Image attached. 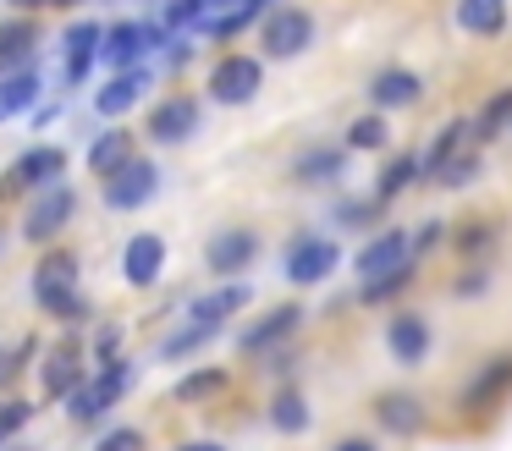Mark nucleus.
I'll return each instance as SVG.
<instances>
[{
  "label": "nucleus",
  "instance_id": "nucleus-43",
  "mask_svg": "<svg viewBox=\"0 0 512 451\" xmlns=\"http://www.w3.org/2000/svg\"><path fill=\"white\" fill-rule=\"evenodd\" d=\"M177 451H226V446H215V440H188V446H177Z\"/></svg>",
  "mask_w": 512,
  "mask_h": 451
},
{
  "label": "nucleus",
  "instance_id": "nucleus-3",
  "mask_svg": "<svg viewBox=\"0 0 512 451\" xmlns=\"http://www.w3.org/2000/svg\"><path fill=\"white\" fill-rule=\"evenodd\" d=\"M72 215H78V193H72L67 182H56V187H45V193H34V204L23 209V237L45 248L50 237H61V231H67Z\"/></svg>",
  "mask_w": 512,
  "mask_h": 451
},
{
  "label": "nucleus",
  "instance_id": "nucleus-14",
  "mask_svg": "<svg viewBox=\"0 0 512 451\" xmlns=\"http://www.w3.org/2000/svg\"><path fill=\"white\" fill-rule=\"evenodd\" d=\"M155 88V72L149 66H133V72H116L111 83H100V94H94V110L100 116H127L133 105H144V94Z\"/></svg>",
  "mask_w": 512,
  "mask_h": 451
},
{
  "label": "nucleus",
  "instance_id": "nucleus-25",
  "mask_svg": "<svg viewBox=\"0 0 512 451\" xmlns=\"http://www.w3.org/2000/svg\"><path fill=\"white\" fill-rule=\"evenodd\" d=\"M457 28L479 33V39H496L507 28V0H457Z\"/></svg>",
  "mask_w": 512,
  "mask_h": 451
},
{
  "label": "nucleus",
  "instance_id": "nucleus-38",
  "mask_svg": "<svg viewBox=\"0 0 512 451\" xmlns=\"http://www.w3.org/2000/svg\"><path fill=\"white\" fill-rule=\"evenodd\" d=\"M474 171H479V160H474V154H452V160L441 165V182H446V187H457V182H468Z\"/></svg>",
  "mask_w": 512,
  "mask_h": 451
},
{
  "label": "nucleus",
  "instance_id": "nucleus-26",
  "mask_svg": "<svg viewBox=\"0 0 512 451\" xmlns=\"http://www.w3.org/2000/svg\"><path fill=\"white\" fill-rule=\"evenodd\" d=\"M28 105H39V72H6L0 77V121H17L28 116Z\"/></svg>",
  "mask_w": 512,
  "mask_h": 451
},
{
  "label": "nucleus",
  "instance_id": "nucleus-1",
  "mask_svg": "<svg viewBox=\"0 0 512 451\" xmlns=\"http://www.w3.org/2000/svg\"><path fill=\"white\" fill-rule=\"evenodd\" d=\"M34 297L45 314L56 319H83L89 303L78 297V253L72 248H45V259L34 264Z\"/></svg>",
  "mask_w": 512,
  "mask_h": 451
},
{
  "label": "nucleus",
  "instance_id": "nucleus-5",
  "mask_svg": "<svg viewBox=\"0 0 512 451\" xmlns=\"http://www.w3.org/2000/svg\"><path fill=\"white\" fill-rule=\"evenodd\" d=\"M160 193V165L133 154L116 176H105V209H144Z\"/></svg>",
  "mask_w": 512,
  "mask_h": 451
},
{
  "label": "nucleus",
  "instance_id": "nucleus-33",
  "mask_svg": "<svg viewBox=\"0 0 512 451\" xmlns=\"http://www.w3.org/2000/svg\"><path fill=\"white\" fill-rule=\"evenodd\" d=\"M507 121H512V88H501V94H490L485 116H479V138H496Z\"/></svg>",
  "mask_w": 512,
  "mask_h": 451
},
{
  "label": "nucleus",
  "instance_id": "nucleus-20",
  "mask_svg": "<svg viewBox=\"0 0 512 451\" xmlns=\"http://www.w3.org/2000/svg\"><path fill=\"white\" fill-rule=\"evenodd\" d=\"M375 418H380V429H391V435H419L424 429V402L408 396V391H386V396H375Z\"/></svg>",
  "mask_w": 512,
  "mask_h": 451
},
{
  "label": "nucleus",
  "instance_id": "nucleus-37",
  "mask_svg": "<svg viewBox=\"0 0 512 451\" xmlns=\"http://www.w3.org/2000/svg\"><path fill=\"white\" fill-rule=\"evenodd\" d=\"M94 451H144V429L116 424V429H105V435L94 440Z\"/></svg>",
  "mask_w": 512,
  "mask_h": 451
},
{
  "label": "nucleus",
  "instance_id": "nucleus-28",
  "mask_svg": "<svg viewBox=\"0 0 512 451\" xmlns=\"http://www.w3.org/2000/svg\"><path fill=\"white\" fill-rule=\"evenodd\" d=\"M270 424H276L281 435H303V429H309V402H303L298 391H281L276 402H270Z\"/></svg>",
  "mask_w": 512,
  "mask_h": 451
},
{
  "label": "nucleus",
  "instance_id": "nucleus-12",
  "mask_svg": "<svg viewBox=\"0 0 512 451\" xmlns=\"http://www.w3.org/2000/svg\"><path fill=\"white\" fill-rule=\"evenodd\" d=\"M353 264H358V275H364V281H380V275L413 264V237H408V231H380V237L364 242V253H358Z\"/></svg>",
  "mask_w": 512,
  "mask_h": 451
},
{
  "label": "nucleus",
  "instance_id": "nucleus-18",
  "mask_svg": "<svg viewBox=\"0 0 512 451\" xmlns=\"http://www.w3.org/2000/svg\"><path fill=\"white\" fill-rule=\"evenodd\" d=\"M369 99H375L380 110H408L424 99V83L413 72H402V66H386V72H375V83H369Z\"/></svg>",
  "mask_w": 512,
  "mask_h": 451
},
{
  "label": "nucleus",
  "instance_id": "nucleus-41",
  "mask_svg": "<svg viewBox=\"0 0 512 451\" xmlns=\"http://www.w3.org/2000/svg\"><path fill=\"white\" fill-rule=\"evenodd\" d=\"M435 242H441V220H430V226L419 231V242H413V248H419V253H430Z\"/></svg>",
  "mask_w": 512,
  "mask_h": 451
},
{
  "label": "nucleus",
  "instance_id": "nucleus-32",
  "mask_svg": "<svg viewBox=\"0 0 512 451\" xmlns=\"http://www.w3.org/2000/svg\"><path fill=\"white\" fill-rule=\"evenodd\" d=\"M408 281H413V264H402V270H391V275H380V281H364V303H386V297H397V292H408Z\"/></svg>",
  "mask_w": 512,
  "mask_h": 451
},
{
  "label": "nucleus",
  "instance_id": "nucleus-11",
  "mask_svg": "<svg viewBox=\"0 0 512 451\" xmlns=\"http://www.w3.org/2000/svg\"><path fill=\"white\" fill-rule=\"evenodd\" d=\"M155 44H160L155 28H144V22H116V28L105 33V44H100V61L111 66V72H133Z\"/></svg>",
  "mask_w": 512,
  "mask_h": 451
},
{
  "label": "nucleus",
  "instance_id": "nucleus-30",
  "mask_svg": "<svg viewBox=\"0 0 512 451\" xmlns=\"http://www.w3.org/2000/svg\"><path fill=\"white\" fill-rule=\"evenodd\" d=\"M342 165H347L342 149H314V154H303L292 171H298V182H325V176H336Z\"/></svg>",
  "mask_w": 512,
  "mask_h": 451
},
{
  "label": "nucleus",
  "instance_id": "nucleus-15",
  "mask_svg": "<svg viewBox=\"0 0 512 451\" xmlns=\"http://www.w3.org/2000/svg\"><path fill=\"white\" fill-rule=\"evenodd\" d=\"M254 253H259L254 231H215L210 248H204V264H210L215 275H243L248 264H254Z\"/></svg>",
  "mask_w": 512,
  "mask_h": 451
},
{
  "label": "nucleus",
  "instance_id": "nucleus-34",
  "mask_svg": "<svg viewBox=\"0 0 512 451\" xmlns=\"http://www.w3.org/2000/svg\"><path fill=\"white\" fill-rule=\"evenodd\" d=\"M413 176H419V160H391L386 176H380V187H375V198H380V204H386V198H397Z\"/></svg>",
  "mask_w": 512,
  "mask_h": 451
},
{
  "label": "nucleus",
  "instance_id": "nucleus-23",
  "mask_svg": "<svg viewBox=\"0 0 512 451\" xmlns=\"http://www.w3.org/2000/svg\"><path fill=\"white\" fill-rule=\"evenodd\" d=\"M34 44H39L34 22H0V77H6V72H28Z\"/></svg>",
  "mask_w": 512,
  "mask_h": 451
},
{
  "label": "nucleus",
  "instance_id": "nucleus-31",
  "mask_svg": "<svg viewBox=\"0 0 512 451\" xmlns=\"http://www.w3.org/2000/svg\"><path fill=\"white\" fill-rule=\"evenodd\" d=\"M386 138H391V132H386V121H380L375 110L347 127V143H353V149H386Z\"/></svg>",
  "mask_w": 512,
  "mask_h": 451
},
{
  "label": "nucleus",
  "instance_id": "nucleus-42",
  "mask_svg": "<svg viewBox=\"0 0 512 451\" xmlns=\"http://www.w3.org/2000/svg\"><path fill=\"white\" fill-rule=\"evenodd\" d=\"M331 451H375V440H364V435H347V440H336Z\"/></svg>",
  "mask_w": 512,
  "mask_h": 451
},
{
  "label": "nucleus",
  "instance_id": "nucleus-39",
  "mask_svg": "<svg viewBox=\"0 0 512 451\" xmlns=\"http://www.w3.org/2000/svg\"><path fill=\"white\" fill-rule=\"evenodd\" d=\"M457 248H463V253H485L490 248V226H485V220L463 226V231H457Z\"/></svg>",
  "mask_w": 512,
  "mask_h": 451
},
{
  "label": "nucleus",
  "instance_id": "nucleus-27",
  "mask_svg": "<svg viewBox=\"0 0 512 451\" xmlns=\"http://www.w3.org/2000/svg\"><path fill=\"white\" fill-rule=\"evenodd\" d=\"M468 132H474L468 121H446V127L435 132V143L424 149V160H419V176H441V165L452 160V154H463L457 143H468Z\"/></svg>",
  "mask_w": 512,
  "mask_h": 451
},
{
  "label": "nucleus",
  "instance_id": "nucleus-17",
  "mask_svg": "<svg viewBox=\"0 0 512 451\" xmlns=\"http://www.w3.org/2000/svg\"><path fill=\"white\" fill-rule=\"evenodd\" d=\"M386 347L397 363H408V369H419L424 358H430V325H424L419 314H397L386 325Z\"/></svg>",
  "mask_w": 512,
  "mask_h": 451
},
{
  "label": "nucleus",
  "instance_id": "nucleus-22",
  "mask_svg": "<svg viewBox=\"0 0 512 451\" xmlns=\"http://www.w3.org/2000/svg\"><path fill=\"white\" fill-rule=\"evenodd\" d=\"M507 391H512V358H496V363H485V374L463 391V407L468 413H485V407H496Z\"/></svg>",
  "mask_w": 512,
  "mask_h": 451
},
{
  "label": "nucleus",
  "instance_id": "nucleus-35",
  "mask_svg": "<svg viewBox=\"0 0 512 451\" xmlns=\"http://www.w3.org/2000/svg\"><path fill=\"white\" fill-rule=\"evenodd\" d=\"M28 418H34V407H28V402H17V396H6V402H0V446H6L12 435H23V429H28Z\"/></svg>",
  "mask_w": 512,
  "mask_h": 451
},
{
  "label": "nucleus",
  "instance_id": "nucleus-8",
  "mask_svg": "<svg viewBox=\"0 0 512 451\" xmlns=\"http://www.w3.org/2000/svg\"><path fill=\"white\" fill-rule=\"evenodd\" d=\"M342 264V248H336V237H298L287 248V281L292 286H320L325 275Z\"/></svg>",
  "mask_w": 512,
  "mask_h": 451
},
{
  "label": "nucleus",
  "instance_id": "nucleus-40",
  "mask_svg": "<svg viewBox=\"0 0 512 451\" xmlns=\"http://www.w3.org/2000/svg\"><path fill=\"white\" fill-rule=\"evenodd\" d=\"M490 286V275L485 270H468V275H457V297H479Z\"/></svg>",
  "mask_w": 512,
  "mask_h": 451
},
{
  "label": "nucleus",
  "instance_id": "nucleus-44",
  "mask_svg": "<svg viewBox=\"0 0 512 451\" xmlns=\"http://www.w3.org/2000/svg\"><path fill=\"white\" fill-rule=\"evenodd\" d=\"M17 451H28V446H17Z\"/></svg>",
  "mask_w": 512,
  "mask_h": 451
},
{
  "label": "nucleus",
  "instance_id": "nucleus-2",
  "mask_svg": "<svg viewBox=\"0 0 512 451\" xmlns=\"http://www.w3.org/2000/svg\"><path fill=\"white\" fill-rule=\"evenodd\" d=\"M133 363H105V369H94L89 380L78 385V391L67 396V413H72V424H94V418H105L116 402H122L127 391H133Z\"/></svg>",
  "mask_w": 512,
  "mask_h": 451
},
{
  "label": "nucleus",
  "instance_id": "nucleus-6",
  "mask_svg": "<svg viewBox=\"0 0 512 451\" xmlns=\"http://www.w3.org/2000/svg\"><path fill=\"white\" fill-rule=\"evenodd\" d=\"M61 171H67V149H56V143L28 149L12 171L0 176V193H45V187L61 182Z\"/></svg>",
  "mask_w": 512,
  "mask_h": 451
},
{
  "label": "nucleus",
  "instance_id": "nucleus-29",
  "mask_svg": "<svg viewBox=\"0 0 512 451\" xmlns=\"http://www.w3.org/2000/svg\"><path fill=\"white\" fill-rule=\"evenodd\" d=\"M215 391H226V369H193V374H182L177 380V402H204V396H215Z\"/></svg>",
  "mask_w": 512,
  "mask_h": 451
},
{
  "label": "nucleus",
  "instance_id": "nucleus-16",
  "mask_svg": "<svg viewBox=\"0 0 512 451\" xmlns=\"http://www.w3.org/2000/svg\"><path fill=\"white\" fill-rule=\"evenodd\" d=\"M243 303H248V286L243 281H226V286H215V292H199L188 303V319L193 325H210V330H221L232 314H243Z\"/></svg>",
  "mask_w": 512,
  "mask_h": 451
},
{
  "label": "nucleus",
  "instance_id": "nucleus-4",
  "mask_svg": "<svg viewBox=\"0 0 512 451\" xmlns=\"http://www.w3.org/2000/svg\"><path fill=\"white\" fill-rule=\"evenodd\" d=\"M259 44H265L270 61H292V55H303L314 44V17L303 6H276L265 17V28H259Z\"/></svg>",
  "mask_w": 512,
  "mask_h": 451
},
{
  "label": "nucleus",
  "instance_id": "nucleus-9",
  "mask_svg": "<svg viewBox=\"0 0 512 451\" xmlns=\"http://www.w3.org/2000/svg\"><path fill=\"white\" fill-rule=\"evenodd\" d=\"M160 270H166V237L160 231H133L122 248V281L144 292V286L160 281Z\"/></svg>",
  "mask_w": 512,
  "mask_h": 451
},
{
  "label": "nucleus",
  "instance_id": "nucleus-24",
  "mask_svg": "<svg viewBox=\"0 0 512 451\" xmlns=\"http://www.w3.org/2000/svg\"><path fill=\"white\" fill-rule=\"evenodd\" d=\"M133 160V132H122V127H111V132H100V138L89 143V171L100 176H116L122 165Z\"/></svg>",
  "mask_w": 512,
  "mask_h": 451
},
{
  "label": "nucleus",
  "instance_id": "nucleus-13",
  "mask_svg": "<svg viewBox=\"0 0 512 451\" xmlns=\"http://www.w3.org/2000/svg\"><path fill=\"white\" fill-rule=\"evenodd\" d=\"M193 132H199V99L171 94V99H160V105L149 110V138L155 143H188Z\"/></svg>",
  "mask_w": 512,
  "mask_h": 451
},
{
  "label": "nucleus",
  "instance_id": "nucleus-19",
  "mask_svg": "<svg viewBox=\"0 0 512 451\" xmlns=\"http://www.w3.org/2000/svg\"><path fill=\"white\" fill-rule=\"evenodd\" d=\"M100 44H105L100 22H72V28H67L61 50H67V77H72V83H83V77H89V66L100 61Z\"/></svg>",
  "mask_w": 512,
  "mask_h": 451
},
{
  "label": "nucleus",
  "instance_id": "nucleus-21",
  "mask_svg": "<svg viewBox=\"0 0 512 451\" xmlns=\"http://www.w3.org/2000/svg\"><path fill=\"white\" fill-rule=\"evenodd\" d=\"M298 325H303V308H298V303H281V308H270V314L259 319L254 330H243V352H270L276 341H287Z\"/></svg>",
  "mask_w": 512,
  "mask_h": 451
},
{
  "label": "nucleus",
  "instance_id": "nucleus-36",
  "mask_svg": "<svg viewBox=\"0 0 512 451\" xmlns=\"http://www.w3.org/2000/svg\"><path fill=\"white\" fill-rule=\"evenodd\" d=\"M215 330L210 325H188L182 330V336H171V341H160V358H188L193 347H204V341H210Z\"/></svg>",
  "mask_w": 512,
  "mask_h": 451
},
{
  "label": "nucleus",
  "instance_id": "nucleus-10",
  "mask_svg": "<svg viewBox=\"0 0 512 451\" xmlns=\"http://www.w3.org/2000/svg\"><path fill=\"white\" fill-rule=\"evenodd\" d=\"M89 380V369H83V352H78V341H61V347H50L45 352V363H39V391L50 396V402H67L78 385Z\"/></svg>",
  "mask_w": 512,
  "mask_h": 451
},
{
  "label": "nucleus",
  "instance_id": "nucleus-7",
  "mask_svg": "<svg viewBox=\"0 0 512 451\" xmlns=\"http://www.w3.org/2000/svg\"><path fill=\"white\" fill-rule=\"evenodd\" d=\"M259 83H265V66L254 55H221L210 72V99L215 105H248L259 94Z\"/></svg>",
  "mask_w": 512,
  "mask_h": 451
}]
</instances>
